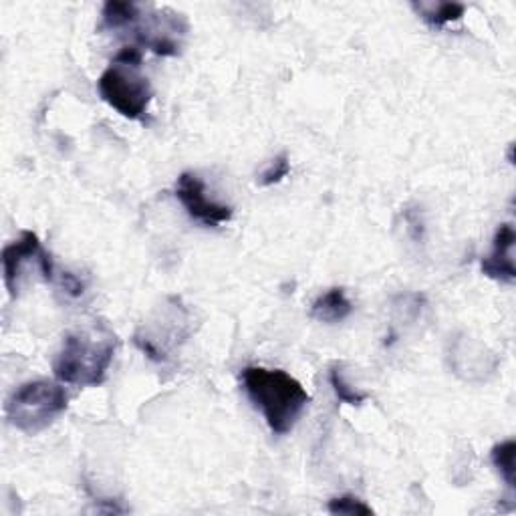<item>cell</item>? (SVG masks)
Here are the masks:
<instances>
[{
  "label": "cell",
  "mask_w": 516,
  "mask_h": 516,
  "mask_svg": "<svg viewBox=\"0 0 516 516\" xmlns=\"http://www.w3.org/2000/svg\"><path fill=\"white\" fill-rule=\"evenodd\" d=\"M329 383L333 387V392L337 396V400L341 404H347V406H361L365 400H367V394L363 392H357L355 387H351L343 375V367L339 363L331 365L329 369Z\"/></svg>",
  "instance_id": "13"
},
{
  "label": "cell",
  "mask_w": 516,
  "mask_h": 516,
  "mask_svg": "<svg viewBox=\"0 0 516 516\" xmlns=\"http://www.w3.org/2000/svg\"><path fill=\"white\" fill-rule=\"evenodd\" d=\"M29 265H35L41 269L43 279L47 283L55 281V265L51 261V254L43 248L39 236L31 230H25L19 240L9 244L3 250V273H5V285L13 299L19 297L21 291V279L25 277V269Z\"/></svg>",
  "instance_id": "5"
},
{
  "label": "cell",
  "mask_w": 516,
  "mask_h": 516,
  "mask_svg": "<svg viewBox=\"0 0 516 516\" xmlns=\"http://www.w3.org/2000/svg\"><path fill=\"white\" fill-rule=\"evenodd\" d=\"M414 9L430 27H436V29H442L448 23L460 21L466 13V7L460 3H432V5L420 3V5H414Z\"/></svg>",
  "instance_id": "11"
},
{
  "label": "cell",
  "mask_w": 516,
  "mask_h": 516,
  "mask_svg": "<svg viewBox=\"0 0 516 516\" xmlns=\"http://www.w3.org/2000/svg\"><path fill=\"white\" fill-rule=\"evenodd\" d=\"M351 313H353V305L347 299L345 291L339 287L329 289L311 307V315L321 323H339V321H345Z\"/></svg>",
  "instance_id": "9"
},
{
  "label": "cell",
  "mask_w": 516,
  "mask_h": 516,
  "mask_svg": "<svg viewBox=\"0 0 516 516\" xmlns=\"http://www.w3.org/2000/svg\"><path fill=\"white\" fill-rule=\"evenodd\" d=\"M516 242V234L512 224H500L494 240H492V252L482 258V273L498 283L512 285L516 279V269L512 261V248Z\"/></svg>",
  "instance_id": "8"
},
{
  "label": "cell",
  "mask_w": 516,
  "mask_h": 516,
  "mask_svg": "<svg viewBox=\"0 0 516 516\" xmlns=\"http://www.w3.org/2000/svg\"><path fill=\"white\" fill-rule=\"evenodd\" d=\"M115 347V335L105 329L69 333L53 361V373L61 383L97 387L107 377Z\"/></svg>",
  "instance_id": "2"
},
{
  "label": "cell",
  "mask_w": 516,
  "mask_h": 516,
  "mask_svg": "<svg viewBox=\"0 0 516 516\" xmlns=\"http://www.w3.org/2000/svg\"><path fill=\"white\" fill-rule=\"evenodd\" d=\"M59 283H61L63 293H67L69 297H81L83 291H85V283L79 277L71 275V273H63Z\"/></svg>",
  "instance_id": "16"
},
{
  "label": "cell",
  "mask_w": 516,
  "mask_h": 516,
  "mask_svg": "<svg viewBox=\"0 0 516 516\" xmlns=\"http://www.w3.org/2000/svg\"><path fill=\"white\" fill-rule=\"evenodd\" d=\"M291 172V162H289V156L287 154H281L277 156L275 160L269 162V166L261 172V176H258V184H261L263 188H269V186H275L279 182H283Z\"/></svg>",
  "instance_id": "14"
},
{
  "label": "cell",
  "mask_w": 516,
  "mask_h": 516,
  "mask_svg": "<svg viewBox=\"0 0 516 516\" xmlns=\"http://www.w3.org/2000/svg\"><path fill=\"white\" fill-rule=\"evenodd\" d=\"M67 394L59 383L37 379L21 385L7 402L9 422L23 434L45 432L67 410Z\"/></svg>",
  "instance_id": "3"
},
{
  "label": "cell",
  "mask_w": 516,
  "mask_h": 516,
  "mask_svg": "<svg viewBox=\"0 0 516 516\" xmlns=\"http://www.w3.org/2000/svg\"><path fill=\"white\" fill-rule=\"evenodd\" d=\"M242 387L256 410H261L269 428L277 436L289 434L307 406L311 396L299 379L283 369L250 365L242 369Z\"/></svg>",
  "instance_id": "1"
},
{
  "label": "cell",
  "mask_w": 516,
  "mask_h": 516,
  "mask_svg": "<svg viewBox=\"0 0 516 516\" xmlns=\"http://www.w3.org/2000/svg\"><path fill=\"white\" fill-rule=\"evenodd\" d=\"M327 510L331 514H347V516H369L373 514V508L367 506L363 500L355 496H339L329 500Z\"/></svg>",
  "instance_id": "15"
},
{
  "label": "cell",
  "mask_w": 516,
  "mask_h": 516,
  "mask_svg": "<svg viewBox=\"0 0 516 516\" xmlns=\"http://www.w3.org/2000/svg\"><path fill=\"white\" fill-rule=\"evenodd\" d=\"M140 67L113 59L97 81L101 99L127 119H144L154 97L150 79L140 73Z\"/></svg>",
  "instance_id": "4"
},
{
  "label": "cell",
  "mask_w": 516,
  "mask_h": 516,
  "mask_svg": "<svg viewBox=\"0 0 516 516\" xmlns=\"http://www.w3.org/2000/svg\"><path fill=\"white\" fill-rule=\"evenodd\" d=\"M514 456H516V442L514 440L500 442L490 452V460H492L494 468L500 472V476L504 478V482L508 484V488H514V484H516Z\"/></svg>",
  "instance_id": "12"
},
{
  "label": "cell",
  "mask_w": 516,
  "mask_h": 516,
  "mask_svg": "<svg viewBox=\"0 0 516 516\" xmlns=\"http://www.w3.org/2000/svg\"><path fill=\"white\" fill-rule=\"evenodd\" d=\"M186 313L180 307L178 313L174 315L172 323H148L142 325L140 331L134 337V343L138 349H142L152 361L156 363H166L170 359V353L182 343L186 341V337L190 335L188 329L182 331V327L186 325Z\"/></svg>",
  "instance_id": "7"
},
{
  "label": "cell",
  "mask_w": 516,
  "mask_h": 516,
  "mask_svg": "<svg viewBox=\"0 0 516 516\" xmlns=\"http://www.w3.org/2000/svg\"><path fill=\"white\" fill-rule=\"evenodd\" d=\"M176 198L188 212V216L208 228H216L224 222H230L234 216L232 206L208 198L206 184L196 172L180 174L176 182Z\"/></svg>",
  "instance_id": "6"
},
{
  "label": "cell",
  "mask_w": 516,
  "mask_h": 516,
  "mask_svg": "<svg viewBox=\"0 0 516 516\" xmlns=\"http://www.w3.org/2000/svg\"><path fill=\"white\" fill-rule=\"evenodd\" d=\"M140 19V7L136 3H121V0H109L101 11V29H123Z\"/></svg>",
  "instance_id": "10"
}]
</instances>
